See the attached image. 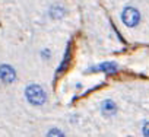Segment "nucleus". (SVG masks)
<instances>
[{"mask_svg": "<svg viewBox=\"0 0 149 137\" xmlns=\"http://www.w3.org/2000/svg\"><path fill=\"white\" fill-rule=\"evenodd\" d=\"M25 96L32 105H42L47 99L44 89L38 85H29L25 91Z\"/></svg>", "mask_w": 149, "mask_h": 137, "instance_id": "f257e3e1", "label": "nucleus"}, {"mask_svg": "<svg viewBox=\"0 0 149 137\" xmlns=\"http://www.w3.org/2000/svg\"><path fill=\"white\" fill-rule=\"evenodd\" d=\"M101 108H102L104 114H108V115L116 112V105H114V102H113V101H110V99L104 101V102H102V105H101Z\"/></svg>", "mask_w": 149, "mask_h": 137, "instance_id": "39448f33", "label": "nucleus"}, {"mask_svg": "<svg viewBox=\"0 0 149 137\" xmlns=\"http://www.w3.org/2000/svg\"><path fill=\"white\" fill-rule=\"evenodd\" d=\"M0 79L6 83H12L16 79V73L10 66L3 64V66H0Z\"/></svg>", "mask_w": 149, "mask_h": 137, "instance_id": "7ed1b4c3", "label": "nucleus"}, {"mask_svg": "<svg viewBox=\"0 0 149 137\" xmlns=\"http://www.w3.org/2000/svg\"><path fill=\"white\" fill-rule=\"evenodd\" d=\"M117 70V66L114 63H102V64H98L95 67H91L88 72H107V73H113Z\"/></svg>", "mask_w": 149, "mask_h": 137, "instance_id": "20e7f679", "label": "nucleus"}, {"mask_svg": "<svg viewBox=\"0 0 149 137\" xmlns=\"http://www.w3.org/2000/svg\"><path fill=\"white\" fill-rule=\"evenodd\" d=\"M69 60H70V45H67V48H66V55H64V58H63V63H61V67L58 68V72H61L63 68H66Z\"/></svg>", "mask_w": 149, "mask_h": 137, "instance_id": "0eeeda50", "label": "nucleus"}, {"mask_svg": "<svg viewBox=\"0 0 149 137\" xmlns=\"http://www.w3.org/2000/svg\"><path fill=\"white\" fill-rule=\"evenodd\" d=\"M121 21H123L124 25H127L129 28H133V26H136V25L139 24V21H140V13H139L137 9L129 6V8H126V9L123 10V13H121Z\"/></svg>", "mask_w": 149, "mask_h": 137, "instance_id": "f03ea898", "label": "nucleus"}, {"mask_svg": "<svg viewBox=\"0 0 149 137\" xmlns=\"http://www.w3.org/2000/svg\"><path fill=\"white\" fill-rule=\"evenodd\" d=\"M50 15H51V18L58 19V18H61V16L64 15V9H63L61 6H53V8L50 9Z\"/></svg>", "mask_w": 149, "mask_h": 137, "instance_id": "423d86ee", "label": "nucleus"}, {"mask_svg": "<svg viewBox=\"0 0 149 137\" xmlns=\"http://www.w3.org/2000/svg\"><path fill=\"white\" fill-rule=\"evenodd\" d=\"M47 137H64V134H63L58 128H53V130H50V131H48Z\"/></svg>", "mask_w": 149, "mask_h": 137, "instance_id": "6e6552de", "label": "nucleus"}, {"mask_svg": "<svg viewBox=\"0 0 149 137\" xmlns=\"http://www.w3.org/2000/svg\"><path fill=\"white\" fill-rule=\"evenodd\" d=\"M142 131H143V136H145V137H149V122H146V124L143 125V130H142Z\"/></svg>", "mask_w": 149, "mask_h": 137, "instance_id": "1a4fd4ad", "label": "nucleus"}]
</instances>
